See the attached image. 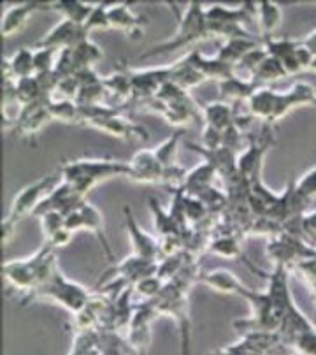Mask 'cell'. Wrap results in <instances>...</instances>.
I'll return each instance as SVG.
<instances>
[{
  "instance_id": "cell-1",
  "label": "cell",
  "mask_w": 316,
  "mask_h": 355,
  "mask_svg": "<svg viewBox=\"0 0 316 355\" xmlns=\"http://www.w3.org/2000/svg\"><path fill=\"white\" fill-rule=\"evenodd\" d=\"M57 268L58 262L55 250L48 245H42L30 257L6 261L2 264V276L8 287L19 292L26 302V299L48 282Z\"/></svg>"
},
{
  "instance_id": "cell-2",
  "label": "cell",
  "mask_w": 316,
  "mask_h": 355,
  "mask_svg": "<svg viewBox=\"0 0 316 355\" xmlns=\"http://www.w3.org/2000/svg\"><path fill=\"white\" fill-rule=\"evenodd\" d=\"M62 182L76 190L81 197H87L88 192L104 180L130 174L128 162H120L111 157L104 159H74L60 164Z\"/></svg>"
},
{
  "instance_id": "cell-3",
  "label": "cell",
  "mask_w": 316,
  "mask_h": 355,
  "mask_svg": "<svg viewBox=\"0 0 316 355\" xmlns=\"http://www.w3.org/2000/svg\"><path fill=\"white\" fill-rule=\"evenodd\" d=\"M211 41L209 28H207L206 8L202 2H188L186 9L181 15H177V28L176 34L160 44L153 46L148 51H144L139 58L157 57V55H166L177 51L186 46L197 44V42Z\"/></svg>"
},
{
  "instance_id": "cell-4",
  "label": "cell",
  "mask_w": 316,
  "mask_h": 355,
  "mask_svg": "<svg viewBox=\"0 0 316 355\" xmlns=\"http://www.w3.org/2000/svg\"><path fill=\"white\" fill-rule=\"evenodd\" d=\"M121 111L123 107L107 106V104L81 107V125H88L91 129L109 134L116 139L127 141V143H136V141L146 143L150 139L148 130L143 125L134 123L127 116H123Z\"/></svg>"
},
{
  "instance_id": "cell-5",
  "label": "cell",
  "mask_w": 316,
  "mask_h": 355,
  "mask_svg": "<svg viewBox=\"0 0 316 355\" xmlns=\"http://www.w3.org/2000/svg\"><path fill=\"white\" fill-rule=\"evenodd\" d=\"M91 297H94V294L87 287L65 278L60 268H57L48 278V282L41 285L30 297L26 299V302L37 301V299H48V301L60 304L72 317H76L88 306Z\"/></svg>"
},
{
  "instance_id": "cell-6",
  "label": "cell",
  "mask_w": 316,
  "mask_h": 355,
  "mask_svg": "<svg viewBox=\"0 0 316 355\" xmlns=\"http://www.w3.org/2000/svg\"><path fill=\"white\" fill-rule=\"evenodd\" d=\"M60 182L62 176L60 173H58L46 174V176L39 178V180H35L30 185H26L25 189L19 190L18 196L15 197V200L11 202V208H9L8 216H6L2 222L8 223V225L16 227L25 216L35 215L37 208L42 205V200L55 190V187Z\"/></svg>"
},
{
  "instance_id": "cell-7",
  "label": "cell",
  "mask_w": 316,
  "mask_h": 355,
  "mask_svg": "<svg viewBox=\"0 0 316 355\" xmlns=\"http://www.w3.org/2000/svg\"><path fill=\"white\" fill-rule=\"evenodd\" d=\"M274 144L276 137L272 125L263 123V129L260 130L258 136L249 137V146L237 157V174L248 185H255V183L262 182L260 174H262L263 159H265V155Z\"/></svg>"
},
{
  "instance_id": "cell-8",
  "label": "cell",
  "mask_w": 316,
  "mask_h": 355,
  "mask_svg": "<svg viewBox=\"0 0 316 355\" xmlns=\"http://www.w3.org/2000/svg\"><path fill=\"white\" fill-rule=\"evenodd\" d=\"M158 317L153 302H137L130 322L125 329V340L137 355H148L151 345V324Z\"/></svg>"
},
{
  "instance_id": "cell-9",
  "label": "cell",
  "mask_w": 316,
  "mask_h": 355,
  "mask_svg": "<svg viewBox=\"0 0 316 355\" xmlns=\"http://www.w3.org/2000/svg\"><path fill=\"white\" fill-rule=\"evenodd\" d=\"M65 227L74 234L79 229H85V231H90L91 234H95V238L100 241L102 248H104L105 255L111 262H114V253L111 250L109 241L105 238V229H104V218H102V213L95 208L91 202L85 200L83 205L79 206L78 209H74L72 213H69L65 216Z\"/></svg>"
},
{
  "instance_id": "cell-10",
  "label": "cell",
  "mask_w": 316,
  "mask_h": 355,
  "mask_svg": "<svg viewBox=\"0 0 316 355\" xmlns=\"http://www.w3.org/2000/svg\"><path fill=\"white\" fill-rule=\"evenodd\" d=\"M132 76V88H134V101L132 103H146L158 94L164 83L170 81V71L173 67L162 65V67L134 69L128 67Z\"/></svg>"
},
{
  "instance_id": "cell-11",
  "label": "cell",
  "mask_w": 316,
  "mask_h": 355,
  "mask_svg": "<svg viewBox=\"0 0 316 355\" xmlns=\"http://www.w3.org/2000/svg\"><path fill=\"white\" fill-rule=\"evenodd\" d=\"M283 343L281 336L278 333H246L245 338L230 347L216 350L209 355H269L279 348Z\"/></svg>"
},
{
  "instance_id": "cell-12",
  "label": "cell",
  "mask_w": 316,
  "mask_h": 355,
  "mask_svg": "<svg viewBox=\"0 0 316 355\" xmlns=\"http://www.w3.org/2000/svg\"><path fill=\"white\" fill-rule=\"evenodd\" d=\"M130 167L132 182L137 183H155V185H164L166 183V167L160 164L153 150H139L134 153V157L128 162Z\"/></svg>"
},
{
  "instance_id": "cell-13",
  "label": "cell",
  "mask_w": 316,
  "mask_h": 355,
  "mask_svg": "<svg viewBox=\"0 0 316 355\" xmlns=\"http://www.w3.org/2000/svg\"><path fill=\"white\" fill-rule=\"evenodd\" d=\"M302 106L316 107V88L308 81H297L286 92H279L274 116H272V125L281 120V118H285L290 111Z\"/></svg>"
},
{
  "instance_id": "cell-14",
  "label": "cell",
  "mask_w": 316,
  "mask_h": 355,
  "mask_svg": "<svg viewBox=\"0 0 316 355\" xmlns=\"http://www.w3.org/2000/svg\"><path fill=\"white\" fill-rule=\"evenodd\" d=\"M87 37H90L87 31H85L83 25H78V23L71 21V19L62 18L60 21L41 39L37 41V48H51L62 51V49L74 48L79 42L85 41Z\"/></svg>"
},
{
  "instance_id": "cell-15",
  "label": "cell",
  "mask_w": 316,
  "mask_h": 355,
  "mask_svg": "<svg viewBox=\"0 0 316 355\" xmlns=\"http://www.w3.org/2000/svg\"><path fill=\"white\" fill-rule=\"evenodd\" d=\"M109 28L121 31L128 39L139 41L144 37V27L148 25L146 16L132 11V2H118L109 6Z\"/></svg>"
},
{
  "instance_id": "cell-16",
  "label": "cell",
  "mask_w": 316,
  "mask_h": 355,
  "mask_svg": "<svg viewBox=\"0 0 316 355\" xmlns=\"http://www.w3.org/2000/svg\"><path fill=\"white\" fill-rule=\"evenodd\" d=\"M123 213L125 225H127L128 236H130L132 241V248H134V255H139V257L150 259V261L155 262L160 261V259H162V246H160V241L141 229V225L136 222V218H134V215H132L128 206H125Z\"/></svg>"
},
{
  "instance_id": "cell-17",
  "label": "cell",
  "mask_w": 316,
  "mask_h": 355,
  "mask_svg": "<svg viewBox=\"0 0 316 355\" xmlns=\"http://www.w3.org/2000/svg\"><path fill=\"white\" fill-rule=\"evenodd\" d=\"M186 148L202 155L204 162L209 164L216 171V174H220L225 182H229L230 178L237 176V155L236 151L230 150V148L220 146L216 150H206L204 146H197V144L192 143H186Z\"/></svg>"
},
{
  "instance_id": "cell-18",
  "label": "cell",
  "mask_w": 316,
  "mask_h": 355,
  "mask_svg": "<svg viewBox=\"0 0 316 355\" xmlns=\"http://www.w3.org/2000/svg\"><path fill=\"white\" fill-rule=\"evenodd\" d=\"M37 11H48V2H25V4L11 6V8L4 9L2 25H0L2 37H11V35L21 32L30 16Z\"/></svg>"
},
{
  "instance_id": "cell-19",
  "label": "cell",
  "mask_w": 316,
  "mask_h": 355,
  "mask_svg": "<svg viewBox=\"0 0 316 355\" xmlns=\"http://www.w3.org/2000/svg\"><path fill=\"white\" fill-rule=\"evenodd\" d=\"M200 282L211 287L213 291L222 292V294H234L239 295V297L246 299L248 294L252 292V288L246 287L239 278H237L234 272H230L229 269H213L209 272H202L199 278Z\"/></svg>"
},
{
  "instance_id": "cell-20",
  "label": "cell",
  "mask_w": 316,
  "mask_h": 355,
  "mask_svg": "<svg viewBox=\"0 0 316 355\" xmlns=\"http://www.w3.org/2000/svg\"><path fill=\"white\" fill-rule=\"evenodd\" d=\"M279 92L272 87H260L253 92L252 97L248 98L249 116L260 118L265 125H272V116H274L276 103H278ZM274 127V125H272Z\"/></svg>"
},
{
  "instance_id": "cell-21",
  "label": "cell",
  "mask_w": 316,
  "mask_h": 355,
  "mask_svg": "<svg viewBox=\"0 0 316 355\" xmlns=\"http://www.w3.org/2000/svg\"><path fill=\"white\" fill-rule=\"evenodd\" d=\"M220 97L223 103H248V98L252 97L253 92L260 88L255 81H249L248 78H239V76H230L227 80L220 81Z\"/></svg>"
},
{
  "instance_id": "cell-22",
  "label": "cell",
  "mask_w": 316,
  "mask_h": 355,
  "mask_svg": "<svg viewBox=\"0 0 316 355\" xmlns=\"http://www.w3.org/2000/svg\"><path fill=\"white\" fill-rule=\"evenodd\" d=\"M283 9L281 6L271 2V0H263V2H255V19L258 23V28L262 32V39L274 37L281 25Z\"/></svg>"
},
{
  "instance_id": "cell-23",
  "label": "cell",
  "mask_w": 316,
  "mask_h": 355,
  "mask_svg": "<svg viewBox=\"0 0 316 355\" xmlns=\"http://www.w3.org/2000/svg\"><path fill=\"white\" fill-rule=\"evenodd\" d=\"M258 42L253 37H237V39H227L222 41V46L218 48V51L215 53V57L220 62L227 65H232L237 67V64L246 57V55L252 51V49L258 48Z\"/></svg>"
},
{
  "instance_id": "cell-24",
  "label": "cell",
  "mask_w": 316,
  "mask_h": 355,
  "mask_svg": "<svg viewBox=\"0 0 316 355\" xmlns=\"http://www.w3.org/2000/svg\"><path fill=\"white\" fill-rule=\"evenodd\" d=\"M2 69H4V76H8L11 80H21V78L35 76L34 48H21L11 58H4Z\"/></svg>"
},
{
  "instance_id": "cell-25",
  "label": "cell",
  "mask_w": 316,
  "mask_h": 355,
  "mask_svg": "<svg viewBox=\"0 0 316 355\" xmlns=\"http://www.w3.org/2000/svg\"><path fill=\"white\" fill-rule=\"evenodd\" d=\"M202 118L204 125L213 127L218 132H225L230 125L236 121V113H234V106L223 101H216V103H209L202 106Z\"/></svg>"
},
{
  "instance_id": "cell-26",
  "label": "cell",
  "mask_w": 316,
  "mask_h": 355,
  "mask_svg": "<svg viewBox=\"0 0 316 355\" xmlns=\"http://www.w3.org/2000/svg\"><path fill=\"white\" fill-rule=\"evenodd\" d=\"M173 71H170V81L179 85L183 90L190 92L192 88L199 87V85L206 83V76L190 62L188 57H183L181 60L170 64Z\"/></svg>"
},
{
  "instance_id": "cell-27",
  "label": "cell",
  "mask_w": 316,
  "mask_h": 355,
  "mask_svg": "<svg viewBox=\"0 0 316 355\" xmlns=\"http://www.w3.org/2000/svg\"><path fill=\"white\" fill-rule=\"evenodd\" d=\"M216 176V171L209 166L207 162L199 164L193 169L186 171V176H184V182L181 185V190L188 196L197 197L199 193H202L204 190H207L209 187H213V180Z\"/></svg>"
},
{
  "instance_id": "cell-28",
  "label": "cell",
  "mask_w": 316,
  "mask_h": 355,
  "mask_svg": "<svg viewBox=\"0 0 316 355\" xmlns=\"http://www.w3.org/2000/svg\"><path fill=\"white\" fill-rule=\"evenodd\" d=\"M118 71L113 74L105 76L104 87L107 94H113L114 97L121 98L123 103H132L134 101V88H132V76L128 71L127 64H118Z\"/></svg>"
},
{
  "instance_id": "cell-29",
  "label": "cell",
  "mask_w": 316,
  "mask_h": 355,
  "mask_svg": "<svg viewBox=\"0 0 316 355\" xmlns=\"http://www.w3.org/2000/svg\"><path fill=\"white\" fill-rule=\"evenodd\" d=\"M95 6L87 4V2H78V0H57V2H48L49 11L60 12L62 18L71 19V21L83 25L90 18Z\"/></svg>"
},
{
  "instance_id": "cell-30",
  "label": "cell",
  "mask_w": 316,
  "mask_h": 355,
  "mask_svg": "<svg viewBox=\"0 0 316 355\" xmlns=\"http://www.w3.org/2000/svg\"><path fill=\"white\" fill-rule=\"evenodd\" d=\"M72 51V58H74V65H76V72L83 71V69H91V65L95 62L102 60L104 53H102V49L98 48V44H95L90 37H87L85 41L79 42L78 46L71 48Z\"/></svg>"
},
{
  "instance_id": "cell-31",
  "label": "cell",
  "mask_w": 316,
  "mask_h": 355,
  "mask_svg": "<svg viewBox=\"0 0 316 355\" xmlns=\"http://www.w3.org/2000/svg\"><path fill=\"white\" fill-rule=\"evenodd\" d=\"M286 71L285 67L281 65V62L278 60V58L274 57H265V60L262 62V64L256 67V71L253 72V81H255L256 85H260V87H269L271 83H274V81L278 80H283V78H286Z\"/></svg>"
},
{
  "instance_id": "cell-32",
  "label": "cell",
  "mask_w": 316,
  "mask_h": 355,
  "mask_svg": "<svg viewBox=\"0 0 316 355\" xmlns=\"http://www.w3.org/2000/svg\"><path fill=\"white\" fill-rule=\"evenodd\" d=\"M49 111L53 114V120H58L62 123H81V107L76 104V101L51 98Z\"/></svg>"
},
{
  "instance_id": "cell-33",
  "label": "cell",
  "mask_w": 316,
  "mask_h": 355,
  "mask_svg": "<svg viewBox=\"0 0 316 355\" xmlns=\"http://www.w3.org/2000/svg\"><path fill=\"white\" fill-rule=\"evenodd\" d=\"M69 355H102L100 333H95V331L74 333V343Z\"/></svg>"
},
{
  "instance_id": "cell-34",
  "label": "cell",
  "mask_w": 316,
  "mask_h": 355,
  "mask_svg": "<svg viewBox=\"0 0 316 355\" xmlns=\"http://www.w3.org/2000/svg\"><path fill=\"white\" fill-rule=\"evenodd\" d=\"M181 136H183V130H176V132H174L173 136L167 137V139L164 141V143H160L153 150L155 155H157V159L160 160V164H162V166L166 167V169L177 166V164H176V155H177V148H179Z\"/></svg>"
},
{
  "instance_id": "cell-35",
  "label": "cell",
  "mask_w": 316,
  "mask_h": 355,
  "mask_svg": "<svg viewBox=\"0 0 316 355\" xmlns=\"http://www.w3.org/2000/svg\"><path fill=\"white\" fill-rule=\"evenodd\" d=\"M207 252L222 255L225 259H236L241 255V246H239V241L236 239V236L223 234L211 241V245L207 246Z\"/></svg>"
},
{
  "instance_id": "cell-36",
  "label": "cell",
  "mask_w": 316,
  "mask_h": 355,
  "mask_svg": "<svg viewBox=\"0 0 316 355\" xmlns=\"http://www.w3.org/2000/svg\"><path fill=\"white\" fill-rule=\"evenodd\" d=\"M107 11H109V2H98L97 6L91 11L90 18L85 23V31L88 34L95 31H107L109 28V16H107Z\"/></svg>"
},
{
  "instance_id": "cell-37",
  "label": "cell",
  "mask_w": 316,
  "mask_h": 355,
  "mask_svg": "<svg viewBox=\"0 0 316 355\" xmlns=\"http://www.w3.org/2000/svg\"><path fill=\"white\" fill-rule=\"evenodd\" d=\"M285 227H297V231L294 232L295 236H301V238L306 239H316V211L304 213V215L299 216V218L290 220L288 223L283 225V229H285ZM290 234H292V232H290Z\"/></svg>"
},
{
  "instance_id": "cell-38",
  "label": "cell",
  "mask_w": 316,
  "mask_h": 355,
  "mask_svg": "<svg viewBox=\"0 0 316 355\" xmlns=\"http://www.w3.org/2000/svg\"><path fill=\"white\" fill-rule=\"evenodd\" d=\"M288 348L292 352H295L297 355H316V327L299 334V336L288 345Z\"/></svg>"
},
{
  "instance_id": "cell-39",
  "label": "cell",
  "mask_w": 316,
  "mask_h": 355,
  "mask_svg": "<svg viewBox=\"0 0 316 355\" xmlns=\"http://www.w3.org/2000/svg\"><path fill=\"white\" fill-rule=\"evenodd\" d=\"M55 53L57 49L51 48H34V65H35V74H46V72L55 71Z\"/></svg>"
},
{
  "instance_id": "cell-40",
  "label": "cell",
  "mask_w": 316,
  "mask_h": 355,
  "mask_svg": "<svg viewBox=\"0 0 316 355\" xmlns=\"http://www.w3.org/2000/svg\"><path fill=\"white\" fill-rule=\"evenodd\" d=\"M295 190H297L299 196H301L302 199L308 200V202L309 200L315 199L316 197V166L299 178L297 182H295Z\"/></svg>"
},
{
  "instance_id": "cell-41",
  "label": "cell",
  "mask_w": 316,
  "mask_h": 355,
  "mask_svg": "<svg viewBox=\"0 0 316 355\" xmlns=\"http://www.w3.org/2000/svg\"><path fill=\"white\" fill-rule=\"evenodd\" d=\"M301 42L316 57V28L311 32V34L306 35L304 39H301Z\"/></svg>"
},
{
  "instance_id": "cell-42",
  "label": "cell",
  "mask_w": 316,
  "mask_h": 355,
  "mask_svg": "<svg viewBox=\"0 0 316 355\" xmlns=\"http://www.w3.org/2000/svg\"><path fill=\"white\" fill-rule=\"evenodd\" d=\"M309 71L316 72V57H315V60H313V64H311V67H309Z\"/></svg>"
}]
</instances>
